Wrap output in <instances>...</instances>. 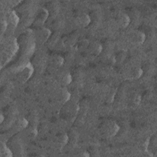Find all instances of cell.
Returning a JSON list of instances; mask_svg holds the SVG:
<instances>
[{
    "label": "cell",
    "instance_id": "1",
    "mask_svg": "<svg viewBox=\"0 0 157 157\" xmlns=\"http://www.w3.org/2000/svg\"><path fill=\"white\" fill-rule=\"evenodd\" d=\"M78 110V105L74 101L69 100L63 104L59 114L63 120L67 121H72L75 118Z\"/></svg>",
    "mask_w": 157,
    "mask_h": 157
},
{
    "label": "cell",
    "instance_id": "2",
    "mask_svg": "<svg viewBox=\"0 0 157 157\" xmlns=\"http://www.w3.org/2000/svg\"><path fill=\"white\" fill-rule=\"evenodd\" d=\"M100 134L105 137L114 136L119 130V126L114 121L107 120L102 121L98 127Z\"/></svg>",
    "mask_w": 157,
    "mask_h": 157
},
{
    "label": "cell",
    "instance_id": "3",
    "mask_svg": "<svg viewBox=\"0 0 157 157\" xmlns=\"http://www.w3.org/2000/svg\"><path fill=\"white\" fill-rule=\"evenodd\" d=\"M17 48V44L14 40H10L4 45L1 50V66L13 56Z\"/></svg>",
    "mask_w": 157,
    "mask_h": 157
},
{
    "label": "cell",
    "instance_id": "4",
    "mask_svg": "<svg viewBox=\"0 0 157 157\" xmlns=\"http://www.w3.org/2000/svg\"><path fill=\"white\" fill-rule=\"evenodd\" d=\"M33 70L34 69L32 65L29 63L27 64L17 73L15 75L17 80L21 83H25L31 76L33 72Z\"/></svg>",
    "mask_w": 157,
    "mask_h": 157
},
{
    "label": "cell",
    "instance_id": "5",
    "mask_svg": "<svg viewBox=\"0 0 157 157\" xmlns=\"http://www.w3.org/2000/svg\"><path fill=\"white\" fill-rule=\"evenodd\" d=\"M34 37L37 43L39 45L46 42L51 36V31L49 29L45 27H41L35 29Z\"/></svg>",
    "mask_w": 157,
    "mask_h": 157
},
{
    "label": "cell",
    "instance_id": "6",
    "mask_svg": "<svg viewBox=\"0 0 157 157\" xmlns=\"http://www.w3.org/2000/svg\"><path fill=\"white\" fill-rule=\"evenodd\" d=\"M48 15H49V12L47 9L45 8L40 9L38 11L36 17L34 18V21L33 23V25L34 26L35 29L42 27L45 21L48 18Z\"/></svg>",
    "mask_w": 157,
    "mask_h": 157
},
{
    "label": "cell",
    "instance_id": "7",
    "mask_svg": "<svg viewBox=\"0 0 157 157\" xmlns=\"http://www.w3.org/2000/svg\"><path fill=\"white\" fill-rule=\"evenodd\" d=\"M90 16L84 12H79L74 17V21L79 27L84 28L87 26L90 23Z\"/></svg>",
    "mask_w": 157,
    "mask_h": 157
},
{
    "label": "cell",
    "instance_id": "8",
    "mask_svg": "<svg viewBox=\"0 0 157 157\" xmlns=\"http://www.w3.org/2000/svg\"><path fill=\"white\" fill-rule=\"evenodd\" d=\"M145 39L144 33L139 30H133L129 36V39L131 43L134 44H142Z\"/></svg>",
    "mask_w": 157,
    "mask_h": 157
},
{
    "label": "cell",
    "instance_id": "9",
    "mask_svg": "<svg viewBox=\"0 0 157 157\" xmlns=\"http://www.w3.org/2000/svg\"><path fill=\"white\" fill-rule=\"evenodd\" d=\"M86 49L90 55L93 56H97L101 53L102 47L99 42L97 41H93L89 42Z\"/></svg>",
    "mask_w": 157,
    "mask_h": 157
},
{
    "label": "cell",
    "instance_id": "10",
    "mask_svg": "<svg viewBox=\"0 0 157 157\" xmlns=\"http://www.w3.org/2000/svg\"><path fill=\"white\" fill-rule=\"evenodd\" d=\"M115 20L117 25L121 28H126L130 23L129 16L124 13H118L115 18Z\"/></svg>",
    "mask_w": 157,
    "mask_h": 157
},
{
    "label": "cell",
    "instance_id": "11",
    "mask_svg": "<svg viewBox=\"0 0 157 157\" xmlns=\"http://www.w3.org/2000/svg\"><path fill=\"white\" fill-rule=\"evenodd\" d=\"M48 61H49V65L52 67L54 69H57L63 65V63L64 62V59L60 55L57 54H54L50 56Z\"/></svg>",
    "mask_w": 157,
    "mask_h": 157
},
{
    "label": "cell",
    "instance_id": "12",
    "mask_svg": "<svg viewBox=\"0 0 157 157\" xmlns=\"http://www.w3.org/2000/svg\"><path fill=\"white\" fill-rule=\"evenodd\" d=\"M142 74V70L140 67H130L126 74L128 78L131 79H136L139 78Z\"/></svg>",
    "mask_w": 157,
    "mask_h": 157
},
{
    "label": "cell",
    "instance_id": "13",
    "mask_svg": "<svg viewBox=\"0 0 157 157\" xmlns=\"http://www.w3.org/2000/svg\"><path fill=\"white\" fill-rule=\"evenodd\" d=\"M18 17L16 15V13L12 11L9 15L8 18L7 20V26L10 25L11 28H14L15 27L18 23Z\"/></svg>",
    "mask_w": 157,
    "mask_h": 157
},
{
    "label": "cell",
    "instance_id": "14",
    "mask_svg": "<svg viewBox=\"0 0 157 157\" xmlns=\"http://www.w3.org/2000/svg\"><path fill=\"white\" fill-rule=\"evenodd\" d=\"M1 154L0 156L1 157H9L12 156V152L10 150V148L6 145V144L2 142H1Z\"/></svg>",
    "mask_w": 157,
    "mask_h": 157
},
{
    "label": "cell",
    "instance_id": "15",
    "mask_svg": "<svg viewBox=\"0 0 157 157\" xmlns=\"http://www.w3.org/2000/svg\"><path fill=\"white\" fill-rule=\"evenodd\" d=\"M69 140V137L66 134H59L56 136L55 141L60 145H63L67 144Z\"/></svg>",
    "mask_w": 157,
    "mask_h": 157
},
{
    "label": "cell",
    "instance_id": "16",
    "mask_svg": "<svg viewBox=\"0 0 157 157\" xmlns=\"http://www.w3.org/2000/svg\"><path fill=\"white\" fill-rule=\"evenodd\" d=\"M27 125H28V121L24 118H19L15 122V126L17 127L16 128L20 130H22L26 128Z\"/></svg>",
    "mask_w": 157,
    "mask_h": 157
},
{
    "label": "cell",
    "instance_id": "17",
    "mask_svg": "<svg viewBox=\"0 0 157 157\" xmlns=\"http://www.w3.org/2000/svg\"><path fill=\"white\" fill-rule=\"evenodd\" d=\"M140 101V97L138 94H133L130 97L129 104L132 106H135L139 104Z\"/></svg>",
    "mask_w": 157,
    "mask_h": 157
},
{
    "label": "cell",
    "instance_id": "18",
    "mask_svg": "<svg viewBox=\"0 0 157 157\" xmlns=\"http://www.w3.org/2000/svg\"><path fill=\"white\" fill-rule=\"evenodd\" d=\"M59 81L64 85H67L69 84L71 81V77L69 74H64L61 76V78L59 79Z\"/></svg>",
    "mask_w": 157,
    "mask_h": 157
},
{
    "label": "cell",
    "instance_id": "19",
    "mask_svg": "<svg viewBox=\"0 0 157 157\" xmlns=\"http://www.w3.org/2000/svg\"><path fill=\"white\" fill-rule=\"evenodd\" d=\"M26 132H27L28 137L30 138H33L36 136L37 133V131L36 130V129L34 128L33 127H29V128L27 130Z\"/></svg>",
    "mask_w": 157,
    "mask_h": 157
},
{
    "label": "cell",
    "instance_id": "20",
    "mask_svg": "<svg viewBox=\"0 0 157 157\" xmlns=\"http://www.w3.org/2000/svg\"><path fill=\"white\" fill-rule=\"evenodd\" d=\"M125 57H126V53L124 51H121L118 52V53H117V56L115 58V60L117 62H121L122 61H123Z\"/></svg>",
    "mask_w": 157,
    "mask_h": 157
},
{
    "label": "cell",
    "instance_id": "21",
    "mask_svg": "<svg viewBox=\"0 0 157 157\" xmlns=\"http://www.w3.org/2000/svg\"><path fill=\"white\" fill-rule=\"evenodd\" d=\"M1 35L2 36L5 32L6 31V30L7 29V20H1Z\"/></svg>",
    "mask_w": 157,
    "mask_h": 157
},
{
    "label": "cell",
    "instance_id": "22",
    "mask_svg": "<svg viewBox=\"0 0 157 157\" xmlns=\"http://www.w3.org/2000/svg\"><path fill=\"white\" fill-rule=\"evenodd\" d=\"M88 44H89V42H88L87 40H82L79 42V43L78 44V47L79 48H86Z\"/></svg>",
    "mask_w": 157,
    "mask_h": 157
},
{
    "label": "cell",
    "instance_id": "23",
    "mask_svg": "<svg viewBox=\"0 0 157 157\" xmlns=\"http://www.w3.org/2000/svg\"><path fill=\"white\" fill-rule=\"evenodd\" d=\"M3 120H4V116H3V115H2V114L1 113V123H2Z\"/></svg>",
    "mask_w": 157,
    "mask_h": 157
}]
</instances>
